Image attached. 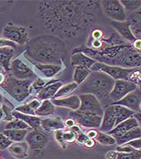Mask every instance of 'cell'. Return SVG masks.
<instances>
[{
  "instance_id": "cell-1",
  "label": "cell",
  "mask_w": 141,
  "mask_h": 159,
  "mask_svg": "<svg viewBox=\"0 0 141 159\" xmlns=\"http://www.w3.org/2000/svg\"><path fill=\"white\" fill-rule=\"evenodd\" d=\"M101 1H40L38 16L42 25L61 39H72L93 23Z\"/></svg>"
},
{
  "instance_id": "cell-2",
  "label": "cell",
  "mask_w": 141,
  "mask_h": 159,
  "mask_svg": "<svg viewBox=\"0 0 141 159\" xmlns=\"http://www.w3.org/2000/svg\"><path fill=\"white\" fill-rule=\"evenodd\" d=\"M66 52V46L62 39L51 34H45L29 42L25 55L36 63L60 65Z\"/></svg>"
},
{
  "instance_id": "cell-3",
  "label": "cell",
  "mask_w": 141,
  "mask_h": 159,
  "mask_svg": "<svg viewBox=\"0 0 141 159\" xmlns=\"http://www.w3.org/2000/svg\"><path fill=\"white\" fill-rule=\"evenodd\" d=\"M115 82V80L104 72L91 71L88 77L80 84L79 90L83 93H91L96 97L104 98L111 93Z\"/></svg>"
},
{
  "instance_id": "cell-4",
  "label": "cell",
  "mask_w": 141,
  "mask_h": 159,
  "mask_svg": "<svg viewBox=\"0 0 141 159\" xmlns=\"http://www.w3.org/2000/svg\"><path fill=\"white\" fill-rule=\"evenodd\" d=\"M0 86L17 102H21L30 95L32 81L20 80L15 79L12 75H8L5 77Z\"/></svg>"
},
{
  "instance_id": "cell-5",
  "label": "cell",
  "mask_w": 141,
  "mask_h": 159,
  "mask_svg": "<svg viewBox=\"0 0 141 159\" xmlns=\"http://www.w3.org/2000/svg\"><path fill=\"white\" fill-rule=\"evenodd\" d=\"M141 53L133 47L125 46L108 65L124 68H138L141 66Z\"/></svg>"
},
{
  "instance_id": "cell-6",
  "label": "cell",
  "mask_w": 141,
  "mask_h": 159,
  "mask_svg": "<svg viewBox=\"0 0 141 159\" xmlns=\"http://www.w3.org/2000/svg\"><path fill=\"white\" fill-rule=\"evenodd\" d=\"M136 68H124L121 67L110 66L99 61H96L90 68L91 71L102 72L113 79L124 80L128 81L130 74Z\"/></svg>"
},
{
  "instance_id": "cell-7",
  "label": "cell",
  "mask_w": 141,
  "mask_h": 159,
  "mask_svg": "<svg viewBox=\"0 0 141 159\" xmlns=\"http://www.w3.org/2000/svg\"><path fill=\"white\" fill-rule=\"evenodd\" d=\"M2 35L4 39L21 45L25 44L29 41L28 32L26 27L12 23H8L4 27Z\"/></svg>"
},
{
  "instance_id": "cell-8",
  "label": "cell",
  "mask_w": 141,
  "mask_h": 159,
  "mask_svg": "<svg viewBox=\"0 0 141 159\" xmlns=\"http://www.w3.org/2000/svg\"><path fill=\"white\" fill-rule=\"evenodd\" d=\"M100 2L104 13L113 21L122 22L127 20L126 11L120 1L104 0Z\"/></svg>"
},
{
  "instance_id": "cell-9",
  "label": "cell",
  "mask_w": 141,
  "mask_h": 159,
  "mask_svg": "<svg viewBox=\"0 0 141 159\" xmlns=\"http://www.w3.org/2000/svg\"><path fill=\"white\" fill-rule=\"evenodd\" d=\"M78 97L80 99L81 105L77 111L103 117L104 110L95 95L91 93H82Z\"/></svg>"
},
{
  "instance_id": "cell-10",
  "label": "cell",
  "mask_w": 141,
  "mask_h": 159,
  "mask_svg": "<svg viewBox=\"0 0 141 159\" xmlns=\"http://www.w3.org/2000/svg\"><path fill=\"white\" fill-rule=\"evenodd\" d=\"M137 88L138 86L130 81L117 80H116L113 88L108 96L113 102H116L121 100L129 93L135 91Z\"/></svg>"
},
{
  "instance_id": "cell-11",
  "label": "cell",
  "mask_w": 141,
  "mask_h": 159,
  "mask_svg": "<svg viewBox=\"0 0 141 159\" xmlns=\"http://www.w3.org/2000/svg\"><path fill=\"white\" fill-rule=\"evenodd\" d=\"M70 116L77 123L87 128H100L103 120L101 116L77 110L71 112Z\"/></svg>"
},
{
  "instance_id": "cell-12",
  "label": "cell",
  "mask_w": 141,
  "mask_h": 159,
  "mask_svg": "<svg viewBox=\"0 0 141 159\" xmlns=\"http://www.w3.org/2000/svg\"><path fill=\"white\" fill-rule=\"evenodd\" d=\"M10 71L13 77L20 80H30L37 77L33 71L20 59H15L11 63Z\"/></svg>"
},
{
  "instance_id": "cell-13",
  "label": "cell",
  "mask_w": 141,
  "mask_h": 159,
  "mask_svg": "<svg viewBox=\"0 0 141 159\" xmlns=\"http://www.w3.org/2000/svg\"><path fill=\"white\" fill-rule=\"evenodd\" d=\"M141 90L138 88L135 91L129 93L121 100L112 103L111 105L124 106L134 112L138 113L141 111Z\"/></svg>"
},
{
  "instance_id": "cell-14",
  "label": "cell",
  "mask_w": 141,
  "mask_h": 159,
  "mask_svg": "<svg viewBox=\"0 0 141 159\" xmlns=\"http://www.w3.org/2000/svg\"><path fill=\"white\" fill-rule=\"evenodd\" d=\"M25 139L30 148L33 151L43 149L48 142L47 135L37 129L27 134Z\"/></svg>"
},
{
  "instance_id": "cell-15",
  "label": "cell",
  "mask_w": 141,
  "mask_h": 159,
  "mask_svg": "<svg viewBox=\"0 0 141 159\" xmlns=\"http://www.w3.org/2000/svg\"><path fill=\"white\" fill-rule=\"evenodd\" d=\"M116 117L114 105L105 107L103 114L100 130L104 133H109L115 126Z\"/></svg>"
},
{
  "instance_id": "cell-16",
  "label": "cell",
  "mask_w": 141,
  "mask_h": 159,
  "mask_svg": "<svg viewBox=\"0 0 141 159\" xmlns=\"http://www.w3.org/2000/svg\"><path fill=\"white\" fill-rule=\"evenodd\" d=\"M112 26L124 39L129 41H134L136 40L131 30V23L130 21H124L122 22L113 21L111 23Z\"/></svg>"
},
{
  "instance_id": "cell-17",
  "label": "cell",
  "mask_w": 141,
  "mask_h": 159,
  "mask_svg": "<svg viewBox=\"0 0 141 159\" xmlns=\"http://www.w3.org/2000/svg\"><path fill=\"white\" fill-rule=\"evenodd\" d=\"M141 135V128L138 126L125 133L112 135V137L115 139L117 145H121L133 140L140 139Z\"/></svg>"
},
{
  "instance_id": "cell-18",
  "label": "cell",
  "mask_w": 141,
  "mask_h": 159,
  "mask_svg": "<svg viewBox=\"0 0 141 159\" xmlns=\"http://www.w3.org/2000/svg\"><path fill=\"white\" fill-rule=\"evenodd\" d=\"M51 103L56 106H61L72 109L74 111L79 109L81 102L77 95H72L64 98H52Z\"/></svg>"
},
{
  "instance_id": "cell-19",
  "label": "cell",
  "mask_w": 141,
  "mask_h": 159,
  "mask_svg": "<svg viewBox=\"0 0 141 159\" xmlns=\"http://www.w3.org/2000/svg\"><path fill=\"white\" fill-rule=\"evenodd\" d=\"M96 61L82 52L73 53L71 57V65L74 66L85 67L90 69Z\"/></svg>"
},
{
  "instance_id": "cell-20",
  "label": "cell",
  "mask_w": 141,
  "mask_h": 159,
  "mask_svg": "<svg viewBox=\"0 0 141 159\" xmlns=\"http://www.w3.org/2000/svg\"><path fill=\"white\" fill-rule=\"evenodd\" d=\"M139 126L138 121L134 117H130L120 123L108 133L109 135H115L125 133Z\"/></svg>"
},
{
  "instance_id": "cell-21",
  "label": "cell",
  "mask_w": 141,
  "mask_h": 159,
  "mask_svg": "<svg viewBox=\"0 0 141 159\" xmlns=\"http://www.w3.org/2000/svg\"><path fill=\"white\" fill-rule=\"evenodd\" d=\"M61 86L62 83L61 82L53 83L49 85L47 84V86L39 92L38 94L39 99L46 100L53 98Z\"/></svg>"
},
{
  "instance_id": "cell-22",
  "label": "cell",
  "mask_w": 141,
  "mask_h": 159,
  "mask_svg": "<svg viewBox=\"0 0 141 159\" xmlns=\"http://www.w3.org/2000/svg\"><path fill=\"white\" fill-rule=\"evenodd\" d=\"M14 49L11 47L0 48V65L6 71L10 70V65Z\"/></svg>"
},
{
  "instance_id": "cell-23",
  "label": "cell",
  "mask_w": 141,
  "mask_h": 159,
  "mask_svg": "<svg viewBox=\"0 0 141 159\" xmlns=\"http://www.w3.org/2000/svg\"><path fill=\"white\" fill-rule=\"evenodd\" d=\"M114 108L116 117L115 126L120 123L133 117L135 114L134 112L124 106L114 105Z\"/></svg>"
},
{
  "instance_id": "cell-24",
  "label": "cell",
  "mask_w": 141,
  "mask_h": 159,
  "mask_svg": "<svg viewBox=\"0 0 141 159\" xmlns=\"http://www.w3.org/2000/svg\"><path fill=\"white\" fill-rule=\"evenodd\" d=\"M37 69L39 70L46 77L51 78L61 70L62 66L61 65H55L50 64L35 63Z\"/></svg>"
},
{
  "instance_id": "cell-25",
  "label": "cell",
  "mask_w": 141,
  "mask_h": 159,
  "mask_svg": "<svg viewBox=\"0 0 141 159\" xmlns=\"http://www.w3.org/2000/svg\"><path fill=\"white\" fill-rule=\"evenodd\" d=\"M12 114L15 118L23 121L29 126L33 128L36 129L41 125V119L37 117L26 115L18 111H13L12 112Z\"/></svg>"
},
{
  "instance_id": "cell-26",
  "label": "cell",
  "mask_w": 141,
  "mask_h": 159,
  "mask_svg": "<svg viewBox=\"0 0 141 159\" xmlns=\"http://www.w3.org/2000/svg\"><path fill=\"white\" fill-rule=\"evenodd\" d=\"M42 128L47 131L52 130H59L64 128L63 122L58 118H49L41 120Z\"/></svg>"
},
{
  "instance_id": "cell-27",
  "label": "cell",
  "mask_w": 141,
  "mask_h": 159,
  "mask_svg": "<svg viewBox=\"0 0 141 159\" xmlns=\"http://www.w3.org/2000/svg\"><path fill=\"white\" fill-rule=\"evenodd\" d=\"M10 153L17 159L25 158L27 156V145L25 143H16L9 147Z\"/></svg>"
},
{
  "instance_id": "cell-28",
  "label": "cell",
  "mask_w": 141,
  "mask_h": 159,
  "mask_svg": "<svg viewBox=\"0 0 141 159\" xmlns=\"http://www.w3.org/2000/svg\"><path fill=\"white\" fill-rule=\"evenodd\" d=\"M27 131L26 129H5L3 131V134L6 136L12 142H20L23 140Z\"/></svg>"
},
{
  "instance_id": "cell-29",
  "label": "cell",
  "mask_w": 141,
  "mask_h": 159,
  "mask_svg": "<svg viewBox=\"0 0 141 159\" xmlns=\"http://www.w3.org/2000/svg\"><path fill=\"white\" fill-rule=\"evenodd\" d=\"M40 102L35 99L27 104L18 107L16 109V111L26 115L35 116V111L39 106H40Z\"/></svg>"
},
{
  "instance_id": "cell-30",
  "label": "cell",
  "mask_w": 141,
  "mask_h": 159,
  "mask_svg": "<svg viewBox=\"0 0 141 159\" xmlns=\"http://www.w3.org/2000/svg\"><path fill=\"white\" fill-rule=\"evenodd\" d=\"M55 112V105L50 100H46L40 105L35 111V115L38 116H47Z\"/></svg>"
},
{
  "instance_id": "cell-31",
  "label": "cell",
  "mask_w": 141,
  "mask_h": 159,
  "mask_svg": "<svg viewBox=\"0 0 141 159\" xmlns=\"http://www.w3.org/2000/svg\"><path fill=\"white\" fill-rule=\"evenodd\" d=\"M91 72L90 69L85 67L77 66L73 75V80L77 85L82 84L88 77Z\"/></svg>"
},
{
  "instance_id": "cell-32",
  "label": "cell",
  "mask_w": 141,
  "mask_h": 159,
  "mask_svg": "<svg viewBox=\"0 0 141 159\" xmlns=\"http://www.w3.org/2000/svg\"><path fill=\"white\" fill-rule=\"evenodd\" d=\"M77 86L78 85L77 84L73 82L70 84H67L63 87H61L53 98H58L64 96L65 97L75 91L77 89Z\"/></svg>"
},
{
  "instance_id": "cell-33",
  "label": "cell",
  "mask_w": 141,
  "mask_h": 159,
  "mask_svg": "<svg viewBox=\"0 0 141 159\" xmlns=\"http://www.w3.org/2000/svg\"><path fill=\"white\" fill-rule=\"evenodd\" d=\"M97 141L103 145H113L116 143L113 137L105 133L99 132L96 137Z\"/></svg>"
},
{
  "instance_id": "cell-34",
  "label": "cell",
  "mask_w": 141,
  "mask_h": 159,
  "mask_svg": "<svg viewBox=\"0 0 141 159\" xmlns=\"http://www.w3.org/2000/svg\"><path fill=\"white\" fill-rule=\"evenodd\" d=\"M121 3L123 6L125 11H127L130 12H133L135 11H137L141 7V1H120Z\"/></svg>"
},
{
  "instance_id": "cell-35",
  "label": "cell",
  "mask_w": 141,
  "mask_h": 159,
  "mask_svg": "<svg viewBox=\"0 0 141 159\" xmlns=\"http://www.w3.org/2000/svg\"><path fill=\"white\" fill-rule=\"evenodd\" d=\"M29 128V126L23 121L16 119L8 123L5 126V129H27Z\"/></svg>"
},
{
  "instance_id": "cell-36",
  "label": "cell",
  "mask_w": 141,
  "mask_h": 159,
  "mask_svg": "<svg viewBox=\"0 0 141 159\" xmlns=\"http://www.w3.org/2000/svg\"><path fill=\"white\" fill-rule=\"evenodd\" d=\"M141 151L136 149L133 152L128 153L119 152L117 154L116 159H141Z\"/></svg>"
},
{
  "instance_id": "cell-37",
  "label": "cell",
  "mask_w": 141,
  "mask_h": 159,
  "mask_svg": "<svg viewBox=\"0 0 141 159\" xmlns=\"http://www.w3.org/2000/svg\"><path fill=\"white\" fill-rule=\"evenodd\" d=\"M128 81L134 83L135 84L141 85V70L136 68L129 75Z\"/></svg>"
},
{
  "instance_id": "cell-38",
  "label": "cell",
  "mask_w": 141,
  "mask_h": 159,
  "mask_svg": "<svg viewBox=\"0 0 141 159\" xmlns=\"http://www.w3.org/2000/svg\"><path fill=\"white\" fill-rule=\"evenodd\" d=\"M12 144V142L10 140L3 134H0V150L5 149Z\"/></svg>"
},
{
  "instance_id": "cell-39",
  "label": "cell",
  "mask_w": 141,
  "mask_h": 159,
  "mask_svg": "<svg viewBox=\"0 0 141 159\" xmlns=\"http://www.w3.org/2000/svg\"><path fill=\"white\" fill-rule=\"evenodd\" d=\"M63 138L64 142H73L77 138V135L75 132L73 131L63 133Z\"/></svg>"
},
{
  "instance_id": "cell-40",
  "label": "cell",
  "mask_w": 141,
  "mask_h": 159,
  "mask_svg": "<svg viewBox=\"0 0 141 159\" xmlns=\"http://www.w3.org/2000/svg\"><path fill=\"white\" fill-rule=\"evenodd\" d=\"M46 86H47V84H46L44 81L40 78L36 80L32 84V87L38 92Z\"/></svg>"
},
{
  "instance_id": "cell-41",
  "label": "cell",
  "mask_w": 141,
  "mask_h": 159,
  "mask_svg": "<svg viewBox=\"0 0 141 159\" xmlns=\"http://www.w3.org/2000/svg\"><path fill=\"white\" fill-rule=\"evenodd\" d=\"M2 47H11L14 49L16 47V45L11 41L4 39V38H0V48Z\"/></svg>"
},
{
  "instance_id": "cell-42",
  "label": "cell",
  "mask_w": 141,
  "mask_h": 159,
  "mask_svg": "<svg viewBox=\"0 0 141 159\" xmlns=\"http://www.w3.org/2000/svg\"><path fill=\"white\" fill-rule=\"evenodd\" d=\"M116 150L120 152H124V153H128V152H131L136 149L133 148L132 147L129 146L128 145H125L123 146H118L116 148Z\"/></svg>"
},
{
  "instance_id": "cell-43",
  "label": "cell",
  "mask_w": 141,
  "mask_h": 159,
  "mask_svg": "<svg viewBox=\"0 0 141 159\" xmlns=\"http://www.w3.org/2000/svg\"><path fill=\"white\" fill-rule=\"evenodd\" d=\"M129 146L132 147L133 148L135 149H141V140L140 139H137L133 140L131 141H130L127 143Z\"/></svg>"
},
{
  "instance_id": "cell-44",
  "label": "cell",
  "mask_w": 141,
  "mask_h": 159,
  "mask_svg": "<svg viewBox=\"0 0 141 159\" xmlns=\"http://www.w3.org/2000/svg\"><path fill=\"white\" fill-rule=\"evenodd\" d=\"M63 132L62 131H60V130H58L56 131L55 133V138L56 139V140L59 143L60 145H61V146H64L65 145V142L63 140Z\"/></svg>"
},
{
  "instance_id": "cell-45",
  "label": "cell",
  "mask_w": 141,
  "mask_h": 159,
  "mask_svg": "<svg viewBox=\"0 0 141 159\" xmlns=\"http://www.w3.org/2000/svg\"><path fill=\"white\" fill-rule=\"evenodd\" d=\"M134 48L138 51L139 52H141V40H136L134 44Z\"/></svg>"
},
{
  "instance_id": "cell-46",
  "label": "cell",
  "mask_w": 141,
  "mask_h": 159,
  "mask_svg": "<svg viewBox=\"0 0 141 159\" xmlns=\"http://www.w3.org/2000/svg\"><path fill=\"white\" fill-rule=\"evenodd\" d=\"M88 138L84 135V134H80L79 135V138H78V141L80 142V143H84L85 141Z\"/></svg>"
},
{
  "instance_id": "cell-47",
  "label": "cell",
  "mask_w": 141,
  "mask_h": 159,
  "mask_svg": "<svg viewBox=\"0 0 141 159\" xmlns=\"http://www.w3.org/2000/svg\"><path fill=\"white\" fill-rule=\"evenodd\" d=\"M102 35V32L100 30H95L93 33V36L95 37L96 39H99Z\"/></svg>"
},
{
  "instance_id": "cell-48",
  "label": "cell",
  "mask_w": 141,
  "mask_h": 159,
  "mask_svg": "<svg viewBox=\"0 0 141 159\" xmlns=\"http://www.w3.org/2000/svg\"><path fill=\"white\" fill-rule=\"evenodd\" d=\"M117 153L115 152H110L109 153L107 154V157L108 159H116L117 157Z\"/></svg>"
},
{
  "instance_id": "cell-49",
  "label": "cell",
  "mask_w": 141,
  "mask_h": 159,
  "mask_svg": "<svg viewBox=\"0 0 141 159\" xmlns=\"http://www.w3.org/2000/svg\"><path fill=\"white\" fill-rule=\"evenodd\" d=\"M84 143L86 144V146H89V147H92V146H94V145H95V142L92 140H90L89 139H87L85 141Z\"/></svg>"
},
{
  "instance_id": "cell-50",
  "label": "cell",
  "mask_w": 141,
  "mask_h": 159,
  "mask_svg": "<svg viewBox=\"0 0 141 159\" xmlns=\"http://www.w3.org/2000/svg\"><path fill=\"white\" fill-rule=\"evenodd\" d=\"M97 134L98 133L95 131H91L89 133H88V136L90 137V138H93V137H96L97 135Z\"/></svg>"
},
{
  "instance_id": "cell-51",
  "label": "cell",
  "mask_w": 141,
  "mask_h": 159,
  "mask_svg": "<svg viewBox=\"0 0 141 159\" xmlns=\"http://www.w3.org/2000/svg\"><path fill=\"white\" fill-rule=\"evenodd\" d=\"M65 124H66V125H67V126H72L74 125L75 122H74V120H67Z\"/></svg>"
},
{
  "instance_id": "cell-52",
  "label": "cell",
  "mask_w": 141,
  "mask_h": 159,
  "mask_svg": "<svg viewBox=\"0 0 141 159\" xmlns=\"http://www.w3.org/2000/svg\"><path fill=\"white\" fill-rule=\"evenodd\" d=\"M4 79H5V77L4 74L2 73H0V84L4 81Z\"/></svg>"
},
{
  "instance_id": "cell-53",
  "label": "cell",
  "mask_w": 141,
  "mask_h": 159,
  "mask_svg": "<svg viewBox=\"0 0 141 159\" xmlns=\"http://www.w3.org/2000/svg\"><path fill=\"white\" fill-rule=\"evenodd\" d=\"M3 116V111L2 109H0V120L2 119Z\"/></svg>"
},
{
  "instance_id": "cell-54",
  "label": "cell",
  "mask_w": 141,
  "mask_h": 159,
  "mask_svg": "<svg viewBox=\"0 0 141 159\" xmlns=\"http://www.w3.org/2000/svg\"><path fill=\"white\" fill-rule=\"evenodd\" d=\"M2 102V97L1 95L0 94V107H1V105Z\"/></svg>"
},
{
  "instance_id": "cell-55",
  "label": "cell",
  "mask_w": 141,
  "mask_h": 159,
  "mask_svg": "<svg viewBox=\"0 0 141 159\" xmlns=\"http://www.w3.org/2000/svg\"><path fill=\"white\" fill-rule=\"evenodd\" d=\"M4 71V69L2 68V67L1 66V65H0V73H2V72H3Z\"/></svg>"
}]
</instances>
